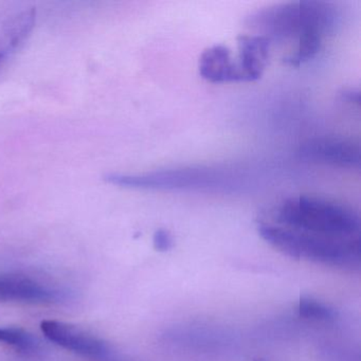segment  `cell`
I'll use <instances>...</instances> for the list:
<instances>
[{
	"label": "cell",
	"instance_id": "obj_1",
	"mask_svg": "<svg viewBox=\"0 0 361 361\" xmlns=\"http://www.w3.org/2000/svg\"><path fill=\"white\" fill-rule=\"evenodd\" d=\"M338 12L325 1H290L259 10L247 18V25L263 32L270 41L299 39L310 35L324 37L335 29Z\"/></svg>",
	"mask_w": 361,
	"mask_h": 361
},
{
	"label": "cell",
	"instance_id": "obj_2",
	"mask_svg": "<svg viewBox=\"0 0 361 361\" xmlns=\"http://www.w3.org/2000/svg\"><path fill=\"white\" fill-rule=\"evenodd\" d=\"M259 233L276 250L295 259H306L333 267L353 268L360 263V240L331 238L264 224Z\"/></svg>",
	"mask_w": 361,
	"mask_h": 361
},
{
	"label": "cell",
	"instance_id": "obj_3",
	"mask_svg": "<svg viewBox=\"0 0 361 361\" xmlns=\"http://www.w3.org/2000/svg\"><path fill=\"white\" fill-rule=\"evenodd\" d=\"M276 219L283 227L331 238H356L360 231L358 213L344 204L312 195L287 198L279 207Z\"/></svg>",
	"mask_w": 361,
	"mask_h": 361
},
{
	"label": "cell",
	"instance_id": "obj_4",
	"mask_svg": "<svg viewBox=\"0 0 361 361\" xmlns=\"http://www.w3.org/2000/svg\"><path fill=\"white\" fill-rule=\"evenodd\" d=\"M235 179L229 172L209 166L159 170L138 175L113 173L105 176V180L113 185L141 190H226L235 185Z\"/></svg>",
	"mask_w": 361,
	"mask_h": 361
},
{
	"label": "cell",
	"instance_id": "obj_5",
	"mask_svg": "<svg viewBox=\"0 0 361 361\" xmlns=\"http://www.w3.org/2000/svg\"><path fill=\"white\" fill-rule=\"evenodd\" d=\"M360 147L358 143L339 137L310 139L298 149L302 159L339 168H360Z\"/></svg>",
	"mask_w": 361,
	"mask_h": 361
},
{
	"label": "cell",
	"instance_id": "obj_6",
	"mask_svg": "<svg viewBox=\"0 0 361 361\" xmlns=\"http://www.w3.org/2000/svg\"><path fill=\"white\" fill-rule=\"evenodd\" d=\"M41 329L48 340L75 354L96 359L109 356V345L81 327L62 321L44 320Z\"/></svg>",
	"mask_w": 361,
	"mask_h": 361
},
{
	"label": "cell",
	"instance_id": "obj_7",
	"mask_svg": "<svg viewBox=\"0 0 361 361\" xmlns=\"http://www.w3.org/2000/svg\"><path fill=\"white\" fill-rule=\"evenodd\" d=\"M238 69L243 82H253L261 79L269 60L271 41L262 35L238 37Z\"/></svg>",
	"mask_w": 361,
	"mask_h": 361
},
{
	"label": "cell",
	"instance_id": "obj_8",
	"mask_svg": "<svg viewBox=\"0 0 361 361\" xmlns=\"http://www.w3.org/2000/svg\"><path fill=\"white\" fill-rule=\"evenodd\" d=\"M59 298V293L47 285L23 274L0 276V301L43 303Z\"/></svg>",
	"mask_w": 361,
	"mask_h": 361
},
{
	"label": "cell",
	"instance_id": "obj_9",
	"mask_svg": "<svg viewBox=\"0 0 361 361\" xmlns=\"http://www.w3.org/2000/svg\"><path fill=\"white\" fill-rule=\"evenodd\" d=\"M198 68L200 77L211 83L243 82L238 64L232 60L231 50L221 44L204 50Z\"/></svg>",
	"mask_w": 361,
	"mask_h": 361
},
{
	"label": "cell",
	"instance_id": "obj_10",
	"mask_svg": "<svg viewBox=\"0 0 361 361\" xmlns=\"http://www.w3.org/2000/svg\"><path fill=\"white\" fill-rule=\"evenodd\" d=\"M37 11L35 9L25 10L16 14L4 25L0 35V52L9 56L23 42L27 39L35 24Z\"/></svg>",
	"mask_w": 361,
	"mask_h": 361
},
{
	"label": "cell",
	"instance_id": "obj_11",
	"mask_svg": "<svg viewBox=\"0 0 361 361\" xmlns=\"http://www.w3.org/2000/svg\"><path fill=\"white\" fill-rule=\"evenodd\" d=\"M298 310L302 318L310 320L331 321L337 317V312L333 308L312 298L302 297Z\"/></svg>",
	"mask_w": 361,
	"mask_h": 361
},
{
	"label": "cell",
	"instance_id": "obj_12",
	"mask_svg": "<svg viewBox=\"0 0 361 361\" xmlns=\"http://www.w3.org/2000/svg\"><path fill=\"white\" fill-rule=\"evenodd\" d=\"M0 343L12 346L24 352H30L37 348L35 338L28 331L16 327H0Z\"/></svg>",
	"mask_w": 361,
	"mask_h": 361
},
{
	"label": "cell",
	"instance_id": "obj_13",
	"mask_svg": "<svg viewBox=\"0 0 361 361\" xmlns=\"http://www.w3.org/2000/svg\"><path fill=\"white\" fill-rule=\"evenodd\" d=\"M154 248L159 252H166L173 247V238L170 232L164 229H159L154 233Z\"/></svg>",
	"mask_w": 361,
	"mask_h": 361
},
{
	"label": "cell",
	"instance_id": "obj_14",
	"mask_svg": "<svg viewBox=\"0 0 361 361\" xmlns=\"http://www.w3.org/2000/svg\"><path fill=\"white\" fill-rule=\"evenodd\" d=\"M342 99L348 102L360 104V92L358 90H345L342 92Z\"/></svg>",
	"mask_w": 361,
	"mask_h": 361
},
{
	"label": "cell",
	"instance_id": "obj_15",
	"mask_svg": "<svg viewBox=\"0 0 361 361\" xmlns=\"http://www.w3.org/2000/svg\"><path fill=\"white\" fill-rule=\"evenodd\" d=\"M6 58H7V56H6L5 54H1V52H0V64H1V63L4 62V61H5Z\"/></svg>",
	"mask_w": 361,
	"mask_h": 361
},
{
	"label": "cell",
	"instance_id": "obj_16",
	"mask_svg": "<svg viewBox=\"0 0 361 361\" xmlns=\"http://www.w3.org/2000/svg\"><path fill=\"white\" fill-rule=\"evenodd\" d=\"M255 361H265L264 359H255Z\"/></svg>",
	"mask_w": 361,
	"mask_h": 361
}]
</instances>
